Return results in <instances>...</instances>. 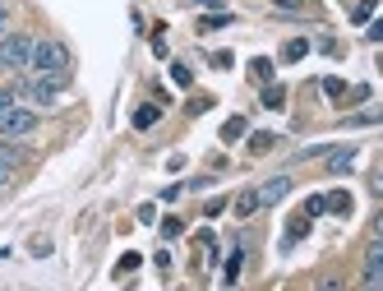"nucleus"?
Wrapping results in <instances>:
<instances>
[{
  "label": "nucleus",
  "instance_id": "5701e85b",
  "mask_svg": "<svg viewBox=\"0 0 383 291\" xmlns=\"http://www.w3.org/2000/svg\"><path fill=\"white\" fill-rule=\"evenodd\" d=\"M231 23V14H208V19H199V28L203 32H213V28H227Z\"/></svg>",
  "mask_w": 383,
  "mask_h": 291
},
{
  "label": "nucleus",
  "instance_id": "4be33fe9",
  "mask_svg": "<svg viewBox=\"0 0 383 291\" xmlns=\"http://www.w3.org/2000/svg\"><path fill=\"white\" fill-rule=\"evenodd\" d=\"M138 263H143V254H134V250H125V259H121V263H116V273H121V277H125V273H134Z\"/></svg>",
  "mask_w": 383,
  "mask_h": 291
},
{
  "label": "nucleus",
  "instance_id": "7c9ffc66",
  "mask_svg": "<svg viewBox=\"0 0 383 291\" xmlns=\"http://www.w3.org/2000/svg\"><path fill=\"white\" fill-rule=\"evenodd\" d=\"M203 10H222V5H227V0H199Z\"/></svg>",
  "mask_w": 383,
  "mask_h": 291
},
{
  "label": "nucleus",
  "instance_id": "a211bd4d",
  "mask_svg": "<svg viewBox=\"0 0 383 291\" xmlns=\"http://www.w3.org/2000/svg\"><path fill=\"white\" fill-rule=\"evenodd\" d=\"M14 162H19V153H14V148H0V190L10 185V171H14Z\"/></svg>",
  "mask_w": 383,
  "mask_h": 291
},
{
  "label": "nucleus",
  "instance_id": "c756f323",
  "mask_svg": "<svg viewBox=\"0 0 383 291\" xmlns=\"http://www.w3.org/2000/svg\"><path fill=\"white\" fill-rule=\"evenodd\" d=\"M14 102V88H0V107H10Z\"/></svg>",
  "mask_w": 383,
  "mask_h": 291
},
{
  "label": "nucleus",
  "instance_id": "39448f33",
  "mask_svg": "<svg viewBox=\"0 0 383 291\" xmlns=\"http://www.w3.org/2000/svg\"><path fill=\"white\" fill-rule=\"evenodd\" d=\"M254 194H259L263 208H273V203H282L287 194H291V176H273V181H263L259 190H254Z\"/></svg>",
  "mask_w": 383,
  "mask_h": 291
},
{
  "label": "nucleus",
  "instance_id": "9b49d317",
  "mask_svg": "<svg viewBox=\"0 0 383 291\" xmlns=\"http://www.w3.org/2000/svg\"><path fill=\"white\" fill-rule=\"evenodd\" d=\"M263 107L282 111V107H287V88H282V83H263Z\"/></svg>",
  "mask_w": 383,
  "mask_h": 291
},
{
  "label": "nucleus",
  "instance_id": "0eeeda50",
  "mask_svg": "<svg viewBox=\"0 0 383 291\" xmlns=\"http://www.w3.org/2000/svg\"><path fill=\"white\" fill-rule=\"evenodd\" d=\"M351 194L346 190H333V194H323V213H338V217H351Z\"/></svg>",
  "mask_w": 383,
  "mask_h": 291
},
{
  "label": "nucleus",
  "instance_id": "9d476101",
  "mask_svg": "<svg viewBox=\"0 0 383 291\" xmlns=\"http://www.w3.org/2000/svg\"><path fill=\"white\" fill-rule=\"evenodd\" d=\"M305 231H309V217H305V213H296L291 222H287V236H282V245L291 250L296 241H300V236H305Z\"/></svg>",
  "mask_w": 383,
  "mask_h": 291
},
{
  "label": "nucleus",
  "instance_id": "aec40b11",
  "mask_svg": "<svg viewBox=\"0 0 383 291\" xmlns=\"http://www.w3.org/2000/svg\"><path fill=\"white\" fill-rule=\"evenodd\" d=\"M374 10H379V0H355L351 19H355V23H369V19H374Z\"/></svg>",
  "mask_w": 383,
  "mask_h": 291
},
{
  "label": "nucleus",
  "instance_id": "dca6fc26",
  "mask_svg": "<svg viewBox=\"0 0 383 291\" xmlns=\"http://www.w3.org/2000/svg\"><path fill=\"white\" fill-rule=\"evenodd\" d=\"M273 148H277V134H268V130L249 134V153H273Z\"/></svg>",
  "mask_w": 383,
  "mask_h": 291
},
{
  "label": "nucleus",
  "instance_id": "7ed1b4c3",
  "mask_svg": "<svg viewBox=\"0 0 383 291\" xmlns=\"http://www.w3.org/2000/svg\"><path fill=\"white\" fill-rule=\"evenodd\" d=\"M28 61H32V37H28V32L0 37V70H5V74H23Z\"/></svg>",
  "mask_w": 383,
  "mask_h": 291
},
{
  "label": "nucleus",
  "instance_id": "ddd939ff",
  "mask_svg": "<svg viewBox=\"0 0 383 291\" xmlns=\"http://www.w3.org/2000/svg\"><path fill=\"white\" fill-rule=\"evenodd\" d=\"M245 134H249L245 116H231V121L222 125V143H236V139H245Z\"/></svg>",
  "mask_w": 383,
  "mask_h": 291
},
{
  "label": "nucleus",
  "instance_id": "2f4dec72",
  "mask_svg": "<svg viewBox=\"0 0 383 291\" xmlns=\"http://www.w3.org/2000/svg\"><path fill=\"white\" fill-rule=\"evenodd\" d=\"M5 28H10V14H5V10H0V32H5Z\"/></svg>",
  "mask_w": 383,
  "mask_h": 291
},
{
  "label": "nucleus",
  "instance_id": "6e6552de",
  "mask_svg": "<svg viewBox=\"0 0 383 291\" xmlns=\"http://www.w3.org/2000/svg\"><path fill=\"white\" fill-rule=\"evenodd\" d=\"M157 121H162V102H143V107H134V130H153Z\"/></svg>",
  "mask_w": 383,
  "mask_h": 291
},
{
  "label": "nucleus",
  "instance_id": "6ab92c4d",
  "mask_svg": "<svg viewBox=\"0 0 383 291\" xmlns=\"http://www.w3.org/2000/svg\"><path fill=\"white\" fill-rule=\"evenodd\" d=\"M305 51H309L305 37H291V42L282 46V61H305Z\"/></svg>",
  "mask_w": 383,
  "mask_h": 291
},
{
  "label": "nucleus",
  "instance_id": "1a4fd4ad",
  "mask_svg": "<svg viewBox=\"0 0 383 291\" xmlns=\"http://www.w3.org/2000/svg\"><path fill=\"white\" fill-rule=\"evenodd\" d=\"M194 254H203V259H199V268L217 263V241H213V231H199V236H194Z\"/></svg>",
  "mask_w": 383,
  "mask_h": 291
},
{
  "label": "nucleus",
  "instance_id": "423d86ee",
  "mask_svg": "<svg viewBox=\"0 0 383 291\" xmlns=\"http://www.w3.org/2000/svg\"><path fill=\"white\" fill-rule=\"evenodd\" d=\"M379 282H383V245L374 236V245L365 250V287H379Z\"/></svg>",
  "mask_w": 383,
  "mask_h": 291
},
{
  "label": "nucleus",
  "instance_id": "f8f14e48",
  "mask_svg": "<svg viewBox=\"0 0 383 291\" xmlns=\"http://www.w3.org/2000/svg\"><path fill=\"white\" fill-rule=\"evenodd\" d=\"M249 79H254V83H273V61H268V56H254V61H249Z\"/></svg>",
  "mask_w": 383,
  "mask_h": 291
},
{
  "label": "nucleus",
  "instance_id": "f257e3e1",
  "mask_svg": "<svg viewBox=\"0 0 383 291\" xmlns=\"http://www.w3.org/2000/svg\"><path fill=\"white\" fill-rule=\"evenodd\" d=\"M32 70L37 74H51V79H70L74 70V56H70V46L61 37H42V42H32Z\"/></svg>",
  "mask_w": 383,
  "mask_h": 291
},
{
  "label": "nucleus",
  "instance_id": "f3484780",
  "mask_svg": "<svg viewBox=\"0 0 383 291\" xmlns=\"http://www.w3.org/2000/svg\"><path fill=\"white\" fill-rule=\"evenodd\" d=\"M355 162V148H338V153H328V171H346Z\"/></svg>",
  "mask_w": 383,
  "mask_h": 291
},
{
  "label": "nucleus",
  "instance_id": "b1692460",
  "mask_svg": "<svg viewBox=\"0 0 383 291\" xmlns=\"http://www.w3.org/2000/svg\"><path fill=\"white\" fill-rule=\"evenodd\" d=\"M300 213H305L309 222H314V217L323 213V194H309V199H305V208H300Z\"/></svg>",
  "mask_w": 383,
  "mask_h": 291
},
{
  "label": "nucleus",
  "instance_id": "bb28decb",
  "mask_svg": "<svg viewBox=\"0 0 383 291\" xmlns=\"http://www.w3.org/2000/svg\"><path fill=\"white\" fill-rule=\"evenodd\" d=\"M208 61H213V70H231V65H236V56H231V51H213Z\"/></svg>",
  "mask_w": 383,
  "mask_h": 291
},
{
  "label": "nucleus",
  "instance_id": "20e7f679",
  "mask_svg": "<svg viewBox=\"0 0 383 291\" xmlns=\"http://www.w3.org/2000/svg\"><path fill=\"white\" fill-rule=\"evenodd\" d=\"M37 130V111H28L23 102H10V107H0V134L5 139H28Z\"/></svg>",
  "mask_w": 383,
  "mask_h": 291
},
{
  "label": "nucleus",
  "instance_id": "c85d7f7f",
  "mask_svg": "<svg viewBox=\"0 0 383 291\" xmlns=\"http://www.w3.org/2000/svg\"><path fill=\"white\" fill-rule=\"evenodd\" d=\"M153 263L162 268V273H171V250H157V254H153Z\"/></svg>",
  "mask_w": 383,
  "mask_h": 291
},
{
  "label": "nucleus",
  "instance_id": "cd10ccee",
  "mask_svg": "<svg viewBox=\"0 0 383 291\" xmlns=\"http://www.w3.org/2000/svg\"><path fill=\"white\" fill-rule=\"evenodd\" d=\"M323 92H328V97H342V92H346V83H342V79H328V83H323Z\"/></svg>",
  "mask_w": 383,
  "mask_h": 291
},
{
  "label": "nucleus",
  "instance_id": "a878e982",
  "mask_svg": "<svg viewBox=\"0 0 383 291\" xmlns=\"http://www.w3.org/2000/svg\"><path fill=\"white\" fill-rule=\"evenodd\" d=\"M277 10H287V14H305L309 0H277Z\"/></svg>",
  "mask_w": 383,
  "mask_h": 291
},
{
  "label": "nucleus",
  "instance_id": "4468645a",
  "mask_svg": "<svg viewBox=\"0 0 383 291\" xmlns=\"http://www.w3.org/2000/svg\"><path fill=\"white\" fill-rule=\"evenodd\" d=\"M263 203H259V194L254 190H245V194H236V217H254Z\"/></svg>",
  "mask_w": 383,
  "mask_h": 291
},
{
  "label": "nucleus",
  "instance_id": "393cba45",
  "mask_svg": "<svg viewBox=\"0 0 383 291\" xmlns=\"http://www.w3.org/2000/svg\"><path fill=\"white\" fill-rule=\"evenodd\" d=\"M180 231H185L180 217H162V236H167V241H171V236H180Z\"/></svg>",
  "mask_w": 383,
  "mask_h": 291
},
{
  "label": "nucleus",
  "instance_id": "412c9836",
  "mask_svg": "<svg viewBox=\"0 0 383 291\" xmlns=\"http://www.w3.org/2000/svg\"><path fill=\"white\" fill-rule=\"evenodd\" d=\"M171 79H176V88H189V83H194V74H189V65H185V61L171 65Z\"/></svg>",
  "mask_w": 383,
  "mask_h": 291
},
{
  "label": "nucleus",
  "instance_id": "f03ea898",
  "mask_svg": "<svg viewBox=\"0 0 383 291\" xmlns=\"http://www.w3.org/2000/svg\"><path fill=\"white\" fill-rule=\"evenodd\" d=\"M65 83H70V79H51V74L19 79V83H14V97H19V102H28V107H51V102L61 97Z\"/></svg>",
  "mask_w": 383,
  "mask_h": 291
},
{
  "label": "nucleus",
  "instance_id": "2eb2a0df",
  "mask_svg": "<svg viewBox=\"0 0 383 291\" xmlns=\"http://www.w3.org/2000/svg\"><path fill=\"white\" fill-rule=\"evenodd\" d=\"M240 263H245V250L236 245V250H231V254H227V268H222V282H227V287H231V282H236V277H240Z\"/></svg>",
  "mask_w": 383,
  "mask_h": 291
}]
</instances>
